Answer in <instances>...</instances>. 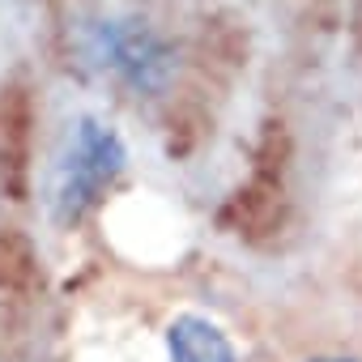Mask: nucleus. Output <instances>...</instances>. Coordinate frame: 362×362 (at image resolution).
Wrapping results in <instances>:
<instances>
[{
	"instance_id": "1",
	"label": "nucleus",
	"mask_w": 362,
	"mask_h": 362,
	"mask_svg": "<svg viewBox=\"0 0 362 362\" xmlns=\"http://www.w3.org/2000/svg\"><path fill=\"white\" fill-rule=\"evenodd\" d=\"M124 141L115 136V128H107L103 119H77L69 124V136L52 162V179H47V209L60 226L81 222L103 192L115 184V175L124 170Z\"/></svg>"
},
{
	"instance_id": "2",
	"label": "nucleus",
	"mask_w": 362,
	"mask_h": 362,
	"mask_svg": "<svg viewBox=\"0 0 362 362\" xmlns=\"http://www.w3.org/2000/svg\"><path fill=\"white\" fill-rule=\"evenodd\" d=\"M94 60L111 69L132 90H162L175 73L170 47L141 22H98L94 26Z\"/></svg>"
},
{
	"instance_id": "3",
	"label": "nucleus",
	"mask_w": 362,
	"mask_h": 362,
	"mask_svg": "<svg viewBox=\"0 0 362 362\" xmlns=\"http://www.w3.org/2000/svg\"><path fill=\"white\" fill-rule=\"evenodd\" d=\"M166 354L170 362H239L235 345L226 341V332L201 315H179L166 328Z\"/></svg>"
},
{
	"instance_id": "4",
	"label": "nucleus",
	"mask_w": 362,
	"mask_h": 362,
	"mask_svg": "<svg viewBox=\"0 0 362 362\" xmlns=\"http://www.w3.org/2000/svg\"><path fill=\"white\" fill-rule=\"evenodd\" d=\"M315 362H354V358H315Z\"/></svg>"
}]
</instances>
